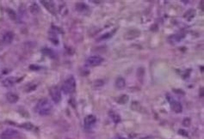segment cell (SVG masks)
<instances>
[{"instance_id": "cell-1", "label": "cell", "mask_w": 204, "mask_h": 139, "mask_svg": "<svg viewBox=\"0 0 204 139\" xmlns=\"http://www.w3.org/2000/svg\"><path fill=\"white\" fill-rule=\"evenodd\" d=\"M52 109H53V105L46 98L38 101L35 107V111L36 113L41 116H47L50 114V113L52 112Z\"/></svg>"}, {"instance_id": "cell-2", "label": "cell", "mask_w": 204, "mask_h": 139, "mask_svg": "<svg viewBox=\"0 0 204 139\" xmlns=\"http://www.w3.org/2000/svg\"><path fill=\"white\" fill-rule=\"evenodd\" d=\"M75 88H76V80L71 76L64 82L61 90L64 92V94L68 95V94L73 93Z\"/></svg>"}, {"instance_id": "cell-3", "label": "cell", "mask_w": 204, "mask_h": 139, "mask_svg": "<svg viewBox=\"0 0 204 139\" xmlns=\"http://www.w3.org/2000/svg\"><path fill=\"white\" fill-rule=\"evenodd\" d=\"M167 98H168L167 100H168L169 103L170 105V108L174 113H181L183 112V106H182V104L179 101L174 100V98L170 97L169 95H167Z\"/></svg>"}, {"instance_id": "cell-4", "label": "cell", "mask_w": 204, "mask_h": 139, "mask_svg": "<svg viewBox=\"0 0 204 139\" xmlns=\"http://www.w3.org/2000/svg\"><path fill=\"white\" fill-rule=\"evenodd\" d=\"M18 136H19V132L17 130L6 129L1 133L0 138H1V139H14L17 138Z\"/></svg>"}, {"instance_id": "cell-5", "label": "cell", "mask_w": 204, "mask_h": 139, "mask_svg": "<svg viewBox=\"0 0 204 139\" xmlns=\"http://www.w3.org/2000/svg\"><path fill=\"white\" fill-rule=\"evenodd\" d=\"M103 61V59L101 57V56H98V55H93V56H90L89 57L85 63L88 66H98V65H100Z\"/></svg>"}, {"instance_id": "cell-6", "label": "cell", "mask_w": 204, "mask_h": 139, "mask_svg": "<svg viewBox=\"0 0 204 139\" xmlns=\"http://www.w3.org/2000/svg\"><path fill=\"white\" fill-rule=\"evenodd\" d=\"M50 96L54 103H60L61 101V92L57 87H52L49 89Z\"/></svg>"}, {"instance_id": "cell-7", "label": "cell", "mask_w": 204, "mask_h": 139, "mask_svg": "<svg viewBox=\"0 0 204 139\" xmlns=\"http://www.w3.org/2000/svg\"><path fill=\"white\" fill-rule=\"evenodd\" d=\"M14 40V34L10 31H6L0 35V41L3 44L8 45L10 44Z\"/></svg>"}, {"instance_id": "cell-8", "label": "cell", "mask_w": 204, "mask_h": 139, "mask_svg": "<svg viewBox=\"0 0 204 139\" xmlns=\"http://www.w3.org/2000/svg\"><path fill=\"white\" fill-rule=\"evenodd\" d=\"M97 122V118L94 115H88L84 119V125L86 129H90L92 128Z\"/></svg>"}, {"instance_id": "cell-9", "label": "cell", "mask_w": 204, "mask_h": 139, "mask_svg": "<svg viewBox=\"0 0 204 139\" xmlns=\"http://www.w3.org/2000/svg\"><path fill=\"white\" fill-rule=\"evenodd\" d=\"M17 83V79L16 78V77H6L4 80H3V82H2L3 85L6 88L13 87Z\"/></svg>"}, {"instance_id": "cell-10", "label": "cell", "mask_w": 204, "mask_h": 139, "mask_svg": "<svg viewBox=\"0 0 204 139\" xmlns=\"http://www.w3.org/2000/svg\"><path fill=\"white\" fill-rule=\"evenodd\" d=\"M42 4L45 6V8L47 9L49 12H51L52 14H55L56 10H55V4L53 1H42Z\"/></svg>"}, {"instance_id": "cell-11", "label": "cell", "mask_w": 204, "mask_h": 139, "mask_svg": "<svg viewBox=\"0 0 204 139\" xmlns=\"http://www.w3.org/2000/svg\"><path fill=\"white\" fill-rule=\"evenodd\" d=\"M6 100H7V101H8L9 103H10V104H15V103H17L18 101L19 97H18L17 95L9 92V93H8V94L6 95Z\"/></svg>"}, {"instance_id": "cell-12", "label": "cell", "mask_w": 204, "mask_h": 139, "mask_svg": "<svg viewBox=\"0 0 204 139\" xmlns=\"http://www.w3.org/2000/svg\"><path fill=\"white\" fill-rule=\"evenodd\" d=\"M115 87L118 89H122L126 87V81L123 77H118L115 80Z\"/></svg>"}, {"instance_id": "cell-13", "label": "cell", "mask_w": 204, "mask_h": 139, "mask_svg": "<svg viewBox=\"0 0 204 139\" xmlns=\"http://www.w3.org/2000/svg\"><path fill=\"white\" fill-rule=\"evenodd\" d=\"M183 38H184V37H183V35H171V36L169 38V41H170V43L176 44V43H178V42H179V41H180Z\"/></svg>"}, {"instance_id": "cell-14", "label": "cell", "mask_w": 204, "mask_h": 139, "mask_svg": "<svg viewBox=\"0 0 204 139\" xmlns=\"http://www.w3.org/2000/svg\"><path fill=\"white\" fill-rule=\"evenodd\" d=\"M109 117L111 118L112 121L114 122L115 124H117L121 121V117L118 113H115V112H109Z\"/></svg>"}, {"instance_id": "cell-15", "label": "cell", "mask_w": 204, "mask_h": 139, "mask_svg": "<svg viewBox=\"0 0 204 139\" xmlns=\"http://www.w3.org/2000/svg\"><path fill=\"white\" fill-rule=\"evenodd\" d=\"M76 9H77V10H78L79 12L85 13V10H88L89 8H88L85 4H83V3H79V4H77V5H76Z\"/></svg>"}, {"instance_id": "cell-16", "label": "cell", "mask_w": 204, "mask_h": 139, "mask_svg": "<svg viewBox=\"0 0 204 139\" xmlns=\"http://www.w3.org/2000/svg\"><path fill=\"white\" fill-rule=\"evenodd\" d=\"M128 96H126V95L121 96L117 99V102L120 103V104H125V103L128 102Z\"/></svg>"}, {"instance_id": "cell-17", "label": "cell", "mask_w": 204, "mask_h": 139, "mask_svg": "<svg viewBox=\"0 0 204 139\" xmlns=\"http://www.w3.org/2000/svg\"><path fill=\"white\" fill-rule=\"evenodd\" d=\"M29 9H30V12H31L32 14H34V15H36V14H37V13L40 11V8H39V6H38L36 4H33L30 6Z\"/></svg>"}, {"instance_id": "cell-18", "label": "cell", "mask_w": 204, "mask_h": 139, "mask_svg": "<svg viewBox=\"0 0 204 139\" xmlns=\"http://www.w3.org/2000/svg\"><path fill=\"white\" fill-rule=\"evenodd\" d=\"M21 127H23L24 129H27V130H33L35 126L32 124H30V123H25V124L22 125Z\"/></svg>"}, {"instance_id": "cell-19", "label": "cell", "mask_w": 204, "mask_h": 139, "mask_svg": "<svg viewBox=\"0 0 204 139\" xmlns=\"http://www.w3.org/2000/svg\"><path fill=\"white\" fill-rule=\"evenodd\" d=\"M190 123H191V121H190V119L186 118V119H184V121H183V125H184V126L189 127V126L190 125Z\"/></svg>"}, {"instance_id": "cell-20", "label": "cell", "mask_w": 204, "mask_h": 139, "mask_svg": "<svg viewBox=\"0 0 204 139\" xmlns=\"http://www.w3.org/2000/svg\"><path fill=\"white\" fill-rule=\"evenodd\" d=\"M115 33V31L113 32V33H109V34H106V35H103L102 36V38L100 39V40H105V39H108V38H109V37H111L112 35H113V34Z\"/></svg>"}]
</instances>
